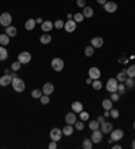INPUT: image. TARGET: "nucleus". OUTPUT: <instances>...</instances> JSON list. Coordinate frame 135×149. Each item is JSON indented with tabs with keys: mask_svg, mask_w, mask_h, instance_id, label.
<instances>
[{
	"mask_svg": "<svg viewBox=\"0 0 135 149\" xmlns=\"http://www.w3.org/2000/svg\"><path fill=\"white\" fill-rule=\"evenodd\" d=\"M126 90H127V88H126L124 82H119V85H118V91H119L120 94H124Z\"/></svg>",
	"mask_w": 135,
	"mask_h": 149,
	"instance_id": "c9c22d12",
	"label": "nucleus"
},
{
	"mask_svg": "<svg viewBox=\"0 0 135 149\" xmlns=\"http://www.w3.org/2000/svg\"><path fill=\"white\" fill-rule=\"evenodd\" d=\"M92 82H93L92 78H88V79H87V83H88V85H92Z\"/></svg>",
	"mask_w": 135,
	"mask_h": 149,
	"instance_id": "3c124183",
	"label": "nucleus"
},
{
	"mask_svg": "<svg viewBox=\"0 0 135 149\" xmlns=\"http://www.w3.org/2000/svg\"><path fill=\"white\" fill-rule=\"evenodd\" d=\"M39 42H41L42 44H49V43L52 42V36L49 35V34H43V35L39 38Z\"/></svg>",
	"mask_w": 135,
	"mask_h": 149,
	"instance_id": "5701e85b",
	"label": "nucleus"
},
{
	"mask_svg": "<svg viewBox=\"0 0 135 149\" xmlns=\"http://www.w3.org/2000/svg\"><path fill=\"white\" fill-rule=\"evenodd\" d=\"M8 58V51L5 50L4 46H0V61H5Z\"/></svg>",
	"mask_w": 135,
	"mask_h": 149,
	"instance_id": "cd10ccee",
	"label": "nucleus"
},
{
	"mask_svg": "<svg viewBox=\"0 0 135 149\" xmlns=\"http://www.w3.org/2000/svg\"><path fill=\"white\" fill-rule=\"evenodd\" d=\"M42 91H43V94H47V95H50L53 91H54V86H53V83L47 82L43 85V88H42Z\"/></svg>",
	"mask_w": 135,
	"mask_h": 149,
	"instance_id": "f3484780",
	"label": "nucleus"
},
{
	"mask_svg": "<svg viewBox=\"0 0 135 149\" xmlns=\"http://www.w3.org/2000/svg\"><path fill=\"white\" fill-rule=\"evenodd\" d=\"M101 106H103L104 110H111V109H112V101H111V98H105V99H103Z\"/></svg>",
	"mask_w": 135,
	"mask_h": 149,
	"instance_id": "6ab92c4d",
	"label": "nucleus"
},
{
	"mask_svg": "<svg viewBox=\"0 0 135 149\" xmlns=\"http://www.w3.org/2000/svg\"><path fill=\"white\" fill-rule=\"evenodd\" d=\"M123 136H124V132L122 129H115L111 132V140L112 141H120L123 139Z\"/></svg>",
	"mask_w": 135,
	"mask_h": 149,
	"instance_id": "0eeeda50",
	"label": "nucleus"
},
{
	"mask_svg": "<svg viewBox=\"0 0 135 149\" xmlns=\"http://www.w3.org/2000/svg\"><path fill=\"white\" fill-rule=\"evenodd\" d=\"M35 24H36L35 19H28V20L24 23V28H26V30H28V31H31L32 28L35 27Z\"/></svg>",
	"mask_w": 135,
	"mask_h": 149,
	"instance_id": "a878e982",
	"label": "nucleus"
},
{
	"mask_svg": "<svg viewBox=\"0 0 135 149\" xmlns=\"http://www.w3.org/2000/svg\"><path fill=\"white\" fill-rule=\"evenodd\" d=\"M89 129H91V130H97V129H100V124L97 122V120L89 121Z\"/></svg>",
	"mask_w": 135,
	"mask_h": 149,
	"instance_id": "c756f323",
	"label": "nucleus"
},
{
	"mask_svg": "<svg viewBox=\"0 0 135 149\" xmlns=\"http://www.w3.org/2000/svg\"><path fill=\"white\" fill-rule=\"evenodd\" d=\"M80 120L81 121H88L89 120V113H87V112H80Z\"/></svg>",
	"mask_w": 135,
	"mask_h": 149,
	"instance_id": "ea45409f",
	"label": "nucleus"
},
{
	"mask_svg": "<svg viewBox=\"0 0 135 149\" xmlns=\"http://www.w3.org/2000/svg\"><path fill=\"white\" fill-rule=\"evenodd\" d=\"M131 146H132V148L135 149V140H134V141H132V142H131Z\"/></svg>",
	"mask_w": 135,
	"mask_h": 149,
	"instance_id": "6e6d98bb",
	"label": "nucleus"
},
{
	"mask_svg": "<svg viewBox=\"0 0 135 149\" xmlns=\"http://www.w3.org/2000/svg\"><path fill=\"white\" fill-rule=\"evenodd\" d=\"M5 34L10 36H15L16 34H18V30H16V27L14 26H8V27H5Z\"/></svg>",
	"mask_w": 135,
	"mask_h": 149,
	"instance_id": "aec40b11",
	"label": "nucleus"
},
{
	"mask_svg": "<svg viewBox=\"0 0 135 149\" xmlns=\"http://www.w3.org/2000/svg\"><path fill=\"white\" fill-rule=\"evenodd\" d=\"M103 44H104V41H103V38H100V36H96V38L91 39V46L93 47V48H100Z\"/></svg>",
	"mask_w": 135,
	"mask_h": 149,
	"instance_id": "f8f14e48",
	"label": "nucleus"
},
{
	"mask_svg": "<svg viewBox=\"0 0 135 149\" xmlns=\"http://www.w3.org/2000/svg\"><path fill=\"white\" fill-rule=\"evenodd\" d=\"M116 10H118V4L114 1H107L104 4V11L108 14H114V12H116Z\"/></svg>",
	"mask_w": 135,
	"mask_h": 149,
	"instance_id": "1a4fd4ad",
	"label": "nucleus"
},
{
	"mask_svg": "<svg viewBox=\"0 0 135 149\" xmlns=\"http://www.w3.org/2000/svg\"><path fill=\"white\" fill-rule=\"evenodd\" d=\"M96 1H97L99 4H101V5H104L105 3H107V0H96Z\"/></svg>",
	"mask_w": 135,
	"mask_h": 149,
	"instance_id": "de8ad7c7",
	"label": "nucleus"
},
{
	"mask_svg": "<svg viewBox=\"0 0 135 149\" xmlns=\"http://www.w3.org/2000/svg\"><path fill=\"white\" fill-rule=\"evenodd\" d=\"M74 128L77 129V130H83L84 129V121H81V120H80V121H76V122H74Z\"/></svg>",
	"mask_w": 135,
	"mask_h": 149,
	"instance_id": "a19ab883",
	"label": "nucleus"
},
{
	"mask_svg": "<svg viewBox=\"0 0 135 149\" xmlns=\"http://www.w3.org/2000/svg\"><path fill=\"white\" fill-rule=\"evenodd\" d=\"M12 82V75L11 74H5L3 77H0V86H8L10 83Z\"/></svg>",
	"mask_w": 135,
	"mask_h": 149,
	"instance_id": "ddd939ff",
	"label": "nucleus"
},
{
	"mask_svg": "<svg viewBox=\"0 0 135 149\" xmlns=\"http://www.w3.org/2000/svg\"><path fill=\"white\" fill-rule=\"evenodd\" d=\"M83 103L81 102H78V101H76V102H73L72 103V110L74 112V113H80V112H83Z\"/></svg>",
	"mask_w": 135,
	"mask_h": 149,
	"instance_id": "a211bd4d",
	"label": "nucleus"
},
{
	"mask_svg": "<svg viewBox=\"0 0 135 149\" xmlns=\"http://www.w3.org/2000/svg\"><path fill=\"white\" fill-rule=\"evenodd\" d=\"M73 20L76 22V23H81V22L84 20V15L83 14H76V15H73Z\"/></svg>",
	"mask_w": 135,
	"mask_h": 149,
	"instance_id": "4c0bfd02",
	"label": "nucleus"
},
{
	"mask_svg": "<svg viewBox=\"0 0 135 149\" xmlns=\"http://www.w3.org/2000/svg\"><path fill=\"white\" fill-rule=\"evenodd\" d=\"M91 140H92V142H95V144H99L100 141L103 140V132H101L100 129L92 130V137H91Z\"/></svg>",
	"mask_w": 135,
	"mask_h": 149,
	"instance_id": "6e6552de",
	"label": "nucleus"
},
{
	"mask_svg": "<svg viewBox=\"0 0 135 149\" xmlns=\"http://www.w3.org/2000/svg\"><path fill=\"white\" fill-rule=\"evenodd\" d=\"M92 146H93V142H92V140L85 139V140L83 141V148H84V149H92Z\"/></svg>",
	"mask_w": 135,
	"mask_h": 149,
	"instance_id": "7c9ffc66",
	"label": "nucleus"
},
{
	"mask_svg": "<svg viewBox=\"0 0 135 149\" xmlns=\"http://www.w3.org/2000/svg\"><path fill=\"white\" fill-rule=\"evenodd\" d=\"M42 18H38V19H35V23H39V24H42Z\"/></svg>",
	"mask_w": 135,
	"mask_h": 149,
	"instance_id": "8fccbe9b",
	"label": "nucleus"
},
{
	"mask_svg": "<svg viewBox=\"0 0 135 149\" xmlns=\"http://www.w3.org/2000/svg\"><path fill=\"white\" fill-rule=\"evenodd\" d=\"M39 99H41V103H42V105H47V103L50 102V97H49L47 94H43V95H42Z\"/></svg>",
	"mask_w": 135,
	"mask_h": 149,
	"instance_id": "e433bc0d",
	"label": "nucleus"
},
{
	"mask_svg": "<svg viewBox=\"0 0 135 149\" xmlns=\"http://www.w3.org/2000/svg\"><path fill=\"white\" fill-rule=\"evenodd\" d=\"M88 75L89 78H92V79H100V75H101V73H100V69L97 67H91L88 71Z\"/></svg>",
	"mask_w": 135,
	"mask_h": 149,
	"instance_id": "9d476101",
	"label": "nucleus"
},
{
	"mask_svg": "<svg viewBox=\"0 0 135 149\" xmlns=\"http://www.w3.org/2000/svg\"><path fill=\"white\" fill-rule=\"evenodd\" d=\"M92 88H93L95 90H100V89L103 88V83L100 82V79H95L93 82H92Z\"/></svg>",
	"mask_w": 135,
	"mask_h": 149,
	"instance_id": "72a5a7b5",
	"label": "nucleus"
},
{
	"mask_svg": "<svg viewBox=\"0 0 135 149\" xmlns=\"http://www.w3.org/2000/svg\"><path fill=\"white\" fill-rule=\"evenodd\" d=\"M134 129H135V122H134Z\"/></svg>",
	"mask_w": 135,
	"mask_h": 149,
	"instance_id": "4d7b16f0",
	"label": "nucleus"
},
{
	"mask_svg": "<svg viewBox=\"0 0 135 149\" xmlns=\"http://www.w3.org/2000/svg\"><path fill=\"white\" fill-rule=\"evenodd\" d=\"M112 129H114L112 124H111V122H105V121H104V122L101 124V126H100V130L103 132V134L111 133V132H112Z\"/></svg>",
	"mask_w": 135,
	"mask_h": 149,
	"instance_id": "4468645a",
	"label": "nucleus"
},
{
	"mask_svg": "<svg viewBox=\"0 0 135 149\" xmlns=\"http://www.w3.org/2000/svg\"><path fill=\"white\" fill-rule=\"evenodd\" d=\"M104 121H105V120H104V117H101V116H100V117H97V122H99L100 125H101Z\"/></svg>",
	"mask_w": 135,
	"mask_h": 149,
	"instance_id": "49530a36",
	"label": "nucleus"
},
{
	"mask_svg": "<svg viewBox=\"0 0 135 149\" xmlns=\"http://www.w3.org/2000/svg\"><path fill=\"white\" fill-rule=\"evenodd\" d=\"M43 95V91L39 90V89H35V90H32L31 91V97L32 98H41Z\"/></svg>",
	"mask_w": 135,
	"mask_h": 149,
	"instance_id": "473e14b6",
	"label": "nucleus"
},
{
	"mask_svg": "<svg viewBox=\"0 0 135 149\" xmlns=\"http://www.w3.org/2000/svg\"><path fill=\"white\" fill-rule=\"evenodd\" d=\"M65 121H66V124H69V125H74V122L77 121L76 113H74V112H72V113H68L66 116H65Z\"/></svg>",
	"mask_w": 135,
	"mask_h": 149,
	"instance_id": "dca6fc26",
	"label": "nucleus"
},
{
	"mask_svg": "<svg viewBox=\"0 0 135 149\" xmlns=\"http://www.w3.org/2000/svg\"><path fill=\"white\" fill-rule=\"evenodd\" d=\"M76 3H77V5L80 7V8H84V7H87V1H85V0H77Z\"/></svg>",
	"mask_w": 135,
	"mask_h": 149,
	"instance_id": "c03bdc74",
	"label": "nucleus"
},
{
	"mask_svg": "<svg viewBox=\"0 0 135 149\" xmlns=\"http://www.w3.org/2000/svg\"><path fill=\"white\" fill-rule=\"evenodd\" d=\"M109 116H111L112 118H119V110H118V109H111V110H109Z\"/></svg>",
	"mask_w": 135,
	"mask_h": 149,
	"instance_id": "58836bf2",
	"label": "nucleus"
},
{
	"mask_svg": "<svg viewBox=\"0 0 135 149\" xmlns=\"http://www.w3.org/2000/svg\"><path fill=\"white\" fill-rule=\"evenodd\" d=\"M73 130H74V129H73L72 125L66 124V126L62 129V134H64V136H72V134H73Z\"/></svg>",
	"mask_w": 135,
	"mask_h": 149,
	"instance_id": "b1692460",
	"label": "nucleus"
},
{
	"mask_svg": "<svg viewBox=\"0 0 135 149\" xmlns=\"http://www.w3.org/2000/svg\"><path fill=\"white\" fill-rule=\"evenodd\" d=\"M49 148H50V149H56V148H57V142H56V141H52V142L49 144Z\"/></svg>",
	"mask_w": 135,
	"mask_h": 149,
	"instance_id": "a18cd8bd",
	"label": "nucleus"
},
{
	"mask_svg": "<svg viewBox=\"0 0 135 149\" xmlns=\"http://www.w3.org/2000/svg\"><path fill=\"white\" fill-rule=\"evenodd\" d=\"M124 85H126V88H127V89H131V90H132V89L135 88L134 78H128V77H127V79L124 81Z\"/></svg>",
	"mask_w": 135,
	"mask_h": 149,
	"instance_id": "bb28decb",
	"label": "nucleus"
},
{
	"mask_svg": "<svg viewBox=\"0 0 135 149\" xmlns=\"http://www.w3.org/2000/svg\"><path fill=\"white\" fill-rule=\"evenodd\" d=\"M119 62L120 63H122V62H123V63H127V58H120Z\"/></svg>",
	"mask_w": 135,
	"mask_h": 149,
	"instance_id": "09e8293b",
	"label": "nucleus"
},
{
	"mask_svg": "<svg viewBox=\"0 0 135 149\" xmlns=\"http://www.w3.org/2000/svg\"><path fill=\"white\" fill-rule=\"evenodd\" d=\"M76 27H77V23L73 20V19H69L68 22H65V26H64V28H65V31H66V32H73V31L76 30Z\"/></svg>",
	"mask_w": 135,
	"mask_h": 149,
	"instance_id": "9b49d317",
	"label": "nucleus"
},
{
	"mask_svg": "<svg viewBox=\"0 0 135 149\" xmlns=\"http://www.w3.org/2000/svg\"><path fill=\"white\" fill-rule=\"evenodd\" d=\"M118 85H119L118 79H116V78H111V79L107 81L105 88H107V90H108L109 93H116L118 91Z\"/></svg>",
	"mask_w": 135,
	"mask_h": 149,
	"instance_id": "f03ea898",
	"label": "nucleus"
},
{
	"mask_svg": "<svg viewBox=\"0 0 135 149\" xmlns=\"http://www.w3.org/2000/svg\"><path fill=\"white\" fill-rule=\"evenodd\" d=\"M72 18H73L72 14H68V20H69V19H72Z\"/></svg>",
	"mask_w": 135,
	"mask_h": 149,
	"instance_id": "5fc2aeb1",
	"label": "nucleus"
},
{
	"mask_svg": "<svg viewBox=\"0 0 135 149\" xmlns=\"http://www.w3.org/2000/svg\"><path fill=\"white\" fill-rule=\"evenodd\" d=\"M83 15H84V18H92V16H93V8H91V7H84Z\"/></svg>",
	"mask_w": 135,
	"mask_h": 149,
	"instance_id": "393cba45",
	"label": "nucleus"
},
{
	"mask_svg": "<svg viewBox=\"0 0 135 149\" xmlns=\"http://www.w3.org/2000/svg\"><path fill=\"white\" fill-rule=\"evenodd\" d=\"M116 79H118V82H124L126 79H127V74H126V70L120 71L119 74L116 75Z\"/></svg>",
	"mask_w": 135,
	"mask_h": 149,
	"instance_id": "c85d7f7f",
	"label": "nucleus"
},
{
	"mask_svg": "<svg viewBox=\"0 0 135 149\" xmlns=\"http://www.w3.org/2000/svg\"><path fill=\"white\" fill-rule=\"evenodd\" d=\"M61 137H62V129L54 128V129L50 130V139H52V141L58 142V141L61 140Z\"/></svg>",
	"mask_w": 135,
	"mask_h": 149,
	"instance_id": "20e7f679",
	"label": "nucleus"
},
{
	"mask_svg": "<svg viewBox=\"0 0 135 149\" xmlns=\"http://www.w3.org/2000/svg\"><path fill=\"white\" fill-rule=\"evenodd\" d=\"M10 43V36L7 34H0V46H7Z\"/></svg>",
	"mask_w": 135,
	"mask_h": 149,
	"instance_id": "412c9836",
	"label": "nucleus"
},
{
	"mask_svg": "<svg viewBox=\"0 0 135 149\" xmlns=\"http://www.w3.org/2000/svg\"><path fill=\"white\" fill-rule=\"evenodd\" d=\"M126 74L128 78H135V65H131L126 69Z\"/></svg>",
	"mask_w": 135,
	"mask_h": 149,
	"instance_id": "4be33fe9",
	"label": "nucleus"
},
{
	"mask_svg": "<svg viewBox=\"0 0 135 149\" xmlns=\"http://www.w3.org/2000/svg\"><path fill=\"white\" fill-rule=\"evenodd\" d=\"M11 22H12V16H11V14L4 12V14L0 15V24H1V26H4V27L11 26Z\"/></svg>",
	"mask_w": 135,
	"mask_h": 149,
	"instance_id": "7ed1b4c3",
	"label": "nucleus"
},
{
	"mask_svg": "<svg viewBox=\"0 0 135 149\" xmlns=\"http://www.w3.org/2000/svg\"><path fill=\"white\" fill-rule=\"evenodd\" d=\"M119 98H120V95L118 93H111V101H112V102H118Z\"/></svg>",
	"mask_w": 135,
	"mask_h": 149,
	"instance_id": "37998d69",
	"label": "nucleus"
},
{
	"mask_svg": "<svg viewBox=\"0 0 135 149\" xmlns=\"http://www.w3.org/2000/svg\"><path fill=\"white\" fill-rule=\"evenodd\" d=\"M120 148H122L120 145H114V146H112V149H120Z\"/></svg>",
	"mask_w": 135,
	"mask_h": 149,
	"instance_id": "864d4df0",
	"label": "nucleus"
},
{
	"mask_svg": "<svg viewBox=\"0 0 135 149\" xmlns=\"http://www.w3.org/2000/svg\"><path fill=\"white\" fill-rule=\"evenodd\" d=\"M18 61L21 62L22 65H27L28 62L31 61V54H30V52H27V51L21 52V54L18 55Z\"/></svg>",
	"mask_w": 135,
	"mask_h": 149,
	"instance_id": "423d86ee",
	"label": "nucleus"
},
{
	"mask_svg": "<svg viewBox=\"0 0 135 149\" xmlns=\"http://www.w3.org/2000/svg\"><path fill=\"white\" fill-rule=\"evenodd\" d=\"M93 50H95V48L91 46V44H89V46L85 47V50H84V54H85L87 57H92V55H93Z\"/></svg>",
	"mask_w": 135,
	"mask_h": 149,
	"instance_id": "2f4dec72",
	"label": "nucleus"
},
{
	"mask_svg": "<svg viewBox=\"0 0 135 149\" xmlns=\"http://www.w3.org/2000/svg\"><path fill=\"white\" fill-rule=\"evenodd\" d=\"M21 66H22V63L19 61H16L11 65V70H12V71H18V70L21 69Z\"/></svg>",
	"mask_w": 135,
	"mask_h": 149,
	"instance_id": "f704fd0d",
	"label": "nucleus"
},
{
	"mask_svg": "<svg viewBox=\"0 0 135 149\" xmlns=\"http://www.w3.org/2000/svg\"><path fill=\"white\" fill-rule=\"evenodd\" d=\"M64 26H65V22H62V20H57L56 23H54V27H56L57 30H61V28H64Z\"/></svg>",
	"mask_w": 135,
	"mask_h": 149,
	"instance_id": "79ce46f5",
	"label": "nucleus"
},
{
	"mask_svg": "<svg viewBox=\"0 0 135 149\" xmlns=\"http://www.w3.org/2000/svg\"><path fill=\"white\" fill-rule=\"evenodd\" d=\"M104 117H109V110H105V113H104Z\"/></svg>",
	"mask_w": 135,
	"mask_h": 149,
	"instance_id": "603ef678",
	"label": "nucleus"
},
{
	"mask_svg": "<svg viewBox=\"0 0 135 149\" xmlns=\"http://www.w3.org/2000/svg\"><path fill=\"white\" fill-rule=\"evenodd\" d=\"M41 27H42V31H43V32H49V31L53 30L54 24H53V22H50V20H43Z\"/></svg>",
	"mask_w": 135,
	"mask_h": 149,
	"instance_id": "2eb2a0df",
	"label": "nucleus"
},
{
	"mask_svg": "<svg viewBox=\"0 0 135 149\" xmlns=\"http://www.w3.org/2000/svg\"><path fill=\"white\" fill-rule=\"evenodd\" d=\"M52 69L54 71H62L64 69V61L61 58H54L52 61Z\"/></svg>",
	"mask_w": 135,
	"mask_h": 149,
	"instance_id": "39448f33",
	"label": "nucleus"
},
{
	"mask_svg": "<svg viewBox=\"0 0 135 149\" xmlns=\"http://www.w3.org/2000/svg\"><path fill=\"white\" fill-rule=\"evenodd\" d=\"M11 85H12L14 90L18 91V93H22L24 89H26V83H24V81L19 77H12V82H11Z\"/></svg>",
	"mask_w": 135,
	"mask_h": 149,
	"instance_id": "f257e3e1",
	"label": "nucleus"
}]
</instances>
